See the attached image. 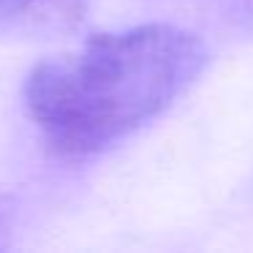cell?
Masks as SVG:
<instances>
[{
    "mask_svg": "<svg viewBox=\"0 0 253 253\" xmlns=\"http://www.w3.org/2000/svg\"><path fill=\"white\" fill-rule=\"evenodd\" d=\"M204 66V44L177 25L101 33L74 55L39 63L25 106L55 153L87 158L158 117Z\"/></svg>",
    "mask_w": 253,
    "mask_h": 253,
    "instance_id": "cell-1",
    "label": "cell"
},
{
    "mask_svg": "<svg viewBox=\"0 0 253 253\" xmlns=\"http://www.w3.org/2000/svg\"><path fill=\"white\" fill-rule=\"evenodd\" d=\"M39 3L41 0H0V14H22Z\"/></svg>",
    "mask_w": 253,
    "mask_h": 253,
    "instance_id": "cell-2",
    "label": "cell"
}]
</instances>
